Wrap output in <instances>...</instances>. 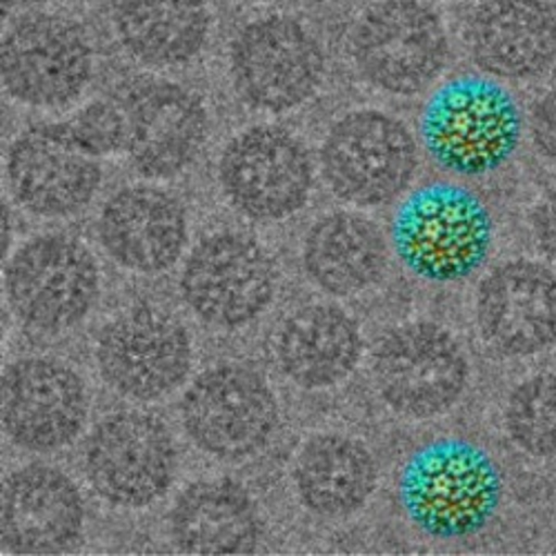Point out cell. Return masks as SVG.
<instances>
[{
	"mask_svg": "<svg viewBox=\"0 0 556 556\" xmlns=\"http://www.w3.org/2000/svg\"><path fill=\"white\" fill-rule=\"evenodd\" d=\"M503 477L496 460L466 439H437L414 450L399 477L409 523L439 541L481 532L498 513Z\"/></svg>",
	"mask_w": 556,
	"mask_h": 556,
	"instance_id": "6da1fadb",
	"label": "cell"
},
{
	"mask_svg": "<svg viewBox=\"0 0 556 556\" xmlns=\"http://www.w3.org/2000/svg\"><path fill=\"white\" fill-rule=\"evenodd\" d=\"M523 134L519 103L494 78L458 76L441 85L421 114L430 159L456 176H485L515 156Z\"/></svg>",
	"mask_w": 556,
	"mask_h": 556,
	"instance_id": "7a4b0ae2",
	"label": "cell"
},
{
	"mask_svg": "<svg viewBox=\"0 0 556 556\" xmlns=\"http://www.w3.org/2000/svg\"><path fill=\"white\" fill-rule=\"evenodd\" d=\"M494 225L488 205L454 182L414 190L396 210L392 243L401 263L430 283H456L488 258Z\"/></svg>",
	"mask_w": 556,
	"mask_h": 556,
	"instance_id": "3957f363",
	"label": "cell"
},
{
	"mask_svg": "<svg viewBox=\"0 0 556 556\" xmlns=\"http://www.w3.org/2000/svg\"><path fill=\"white\" fill-rule=\"evenodd\" d=\"M348 52L356 74L392 97H416L445 70L450 38L424 0H375L352 23Z\"/></svg>",
	"mask_w": 556,
	"mask_h": 556,
	"instance_id": "277c9868",
	"label": "cell"
},
{
	"mask_svg": "<svg viewBox=\"0 0 556 556\" xmlns=\"http://www.w3.org/2000/svg\"><path fill=\"white\" fill-rule=\"evenodd\" d=\"M326 76V52L314 31L288 14L245 23L229 45V78L256 112L283 114L314 99Z\"/></svg>",
	"mask_w": 556,
	"mask_h": 556,
	"instance_id": "5b68a950",
	"label": "cell"
},
{
	"mask_svg": "<svg viewBox=\"0 0 556 556\" xmlns=\"http://www.w3.org/2000/svg\"><path fill=\"white\" fill-rule=\"evenodd\" d=\"M419 150L407 125L381 110L341 116L320 146V172L330 192L356 207H381L407 192Z\"/></svg>",
	"mask_w": 556,
	"mask_h": 556,
	"instance_id": "8992f818",
	"label": "cell"
},
{
	"mask_svg": "<svg viewBox=\"0 0 556 556\" xmlns=\"http://www.w3.org/2000/svg\"><path fill=\"white\" fill-rule=\"evenodd\" d=\"M5 292L14 316L27 330L61 334L94 309L101 274L85 243L70 235H42L10 258Z\"/></svg>",
	"mask_w": 556,
	"mask_h": 556,
	"instance_id": "52a82bcc",
	"label": "cell"
},
{
	"mask_svg": "<svg viewBox=\"0 0 556 556\" xmlns=\"http://www.w3.org/2000/svg\"><path fill=\"white\" fill-rule=\"evenodd\" d=\"M0 72L14 101L38 110H59L87 89L94 76V50L74 18L27 12L3 36Z\"/></svg>",
	"mask_w": 556,
	"mask_h": 556,
	"instance_id": "ba28073f",
	"label": "cell"
},
{
	"mask_svg": "<svg viewBox=\"0 0 556 556\" xmlns=\"http://www.w3.org/2000/svg\"><path fill=\"white\" fill-rule=\"evenodd\" d=\"M375 386L390 409L407 419H434L468 388L470 363L460 343L437 323L414 320L390 330L375 350Z\"/></svg>",
	"mask_w": 556,
	"mask_h": 556,
	"instance_id": "9c48e42d",
	"label": "cell"
},
{
	"mask_svg": "<svg viewBox=\"0 0 556 556\" xmlns=\"http://www.w3.org/2000/svg\"><path fill=\"white\" fill-rule=\"evenodd\" d=\"M180 419L190 441L205 454L243 460L269 443L278 426V403L256 369L220 363L205 369L185 392Z\"/></svg>",
	"mask_w": 556,
	"mask_h": 556,
	"instance_id": "30bf717a",
	"label": "cell"
},
{
	"mask_svg": "<svg viewBox=\"0 0 556 556\" xmlns=\"http://www.w3.org/2000/svg\"><path fill=\"white\" fill-rule=\"evenodd\" d=\"M85 477L103 501L141 509L167 494L178 454L167 426L148 412H114L91 430L85 445Z\"/></svg>",
	"mask_w": 556,
	"mask_h": 556,
	"instance_id": "8fae6325",
	"label": "cell"
},
{
	"mask_svg": "<svg viewBox=\"0 0 556 556\" xmlns=\"http://www.w3.org/2000/svg\"><path fill=\"white\" fill-rule=\"evenodd\" d=\"M218 178L225 197L243 216L276 223L305 207L314 167L307 148L290 129L254 125L225 146Z\"/></svg>",
	"mask_w": 556,
	"mask_h": 556,
	"instance_id": "7c38bea8",
	"label": "cell"
},
{
	"mask_svg": "<svg viewBox=\"0 0 556 556\" xmlns=\"http://www.w3.org/2000/svg\"><path fill=\"white\" fill-rule=\"evenodd\" d=\"M194 361L192 337L161 307L136 305L103 328L97 365L105 383L131 401H159L188 379Z\"/></svg>",
	"mask_w": 556,
	"mask_h": 556,
	"instance_id": "4fadbf2b",
	"label": "cell"
},
{
	"mask_svg": "<svg viewBox=\"0 0 556 556\" xmlns=\"http://www.w3.org/2000/svg\"><path fill=\"white\" fill-rule=\"evenodd\" d=\"M180 292L207 326L239 330L258 318L276 292V269L263 245L239 231H216L190 254Z\"/></svg>",
	"mask_w": 556,
	"mask_h": 556,
	"instance_id": "5bb4252c",
	"label": "cell"
},
{
	"mask_svg": "<svg viewBox=\"0 0 556 556\" xmlns=\"http://www.w3.org/2000/svg\"><path fill=\"white\" fill-rule=\"evenodd\" d=\"M101 180V159L78 143L70 121L31 125L10 146V192L29 214L74 216L94 201Z\"/></svg>",
	"mask_w": 556,
	"mask_h": 556,
	"instance_id": "9a60e30c",
	"label": "cell"
},
{
	"mask_svg": "<svg viewBox=\"0 0 556 556\" xmlns=\"http://www.w3.org/2000/svg\"><path fill=\"white\" fill-rule=\"evenodd\" d=\"M127 121L125 152L146 178H174L201 154L210 116L197 91L163 78L134 80L118 99Z\"/></svg>",
	"mask_w": 556,
	"mask_h": 556,
	"instance_id": "2e32d148",
	"label": "cell"
},
{
	"mask_svg": "<svg viewBox=\"0 0 556 556\" xmlns=\"http://www.w3.org/2000/svg\"><path fill=\"white\" fill-rule=\"evenodd\" d=\"M3 426L12 443L48 454L67 447L83 432L89 390L76 369L48 356H27L3 375Z\"/></svg>",
	"mask_w": 556,
	"mask_h": 556,
	"instance_id": "e0dca14e",
	"label": "cell"
},
{
	"mask_svg": "<svg viewBox=\"0 0 556 556\" xmlns=\"http://www.w3.org/2000/svg\"><path fill=\"white\" fill-rule=\"evenodd\" d=\"M483 341L505 356H532L556 345V276L532 261L492 269L477 294Z\"/></svg>",
	"mask_w": 556,
	"mask_h": 556,
	"instance_id": "ac0fdd59",
	"label": "cell"
},
{
	"mask_svg": "<svg viewBox=\"0 0 556 556\" xmlns=\"http://www.w3.org/2000/svg\"><path fill=\"white\" fill-rule=\"evenodd\" d=\"M463 38L483 74L530 80L556 61V10L547 0H481Z\"/></svg>",
	"mask_w": 556,
	"mask_h": 556,
	"instance_id": "d6986e66",
	"label": "cell"
},
{
	"mask_svg": "<svg viewBox=\"0 0 556 556\" xmlns=\"http://www.w3.org/2000/svg\"><path fill=\"white\" fill-rule=\"evenodd\" d=\"M85 528V503L76 483L59 468L31 463L3 485L0 536L12 554H61Z\"/></svg>",
	"mask_w": 556,
	"mask_h": 556,
	"instance_id": "ffe728a7",
	"label": "cell"
},
{
	"mask_svg": "<svg viewBox=\"0 0 556 556\" xmlns=\"http://www.w3.org/2000/svg\"><path fill=\"white\" fill-rule=\"evenodd\" d=\"M99 239L108 256L138 274H161L188 245V212L167 190L129 185L101 210Z\"/></svg>",
	"mask_w": 556,
	"mask_h": 556,
	"instance_id": "44dd1931",
	"label": "cell"
},
{
	"mask_svg": "<svg viewBox=\"0 0 556 556\" xmlns=\"http://www.w3.org/2000/svg\"><path fill=\"white\" fill-rule=\"evenodd\" d=\"M358 323L337 305L314 303L286 318L276 339L281 372L303 390L343 383L361 361Z\"/></svg>",
	"mask_w": 556,
	"mask_h": 556,
	"instance_id": "7402d4cb",
	"label": "cell"
},
{
	"mask_svg": "<svg viewBox=\"0 0 556 556\" xmlns=\"http://www.w3.org/2000/svg\"><path fill=\"white\" fill-rule=\"evenodd\" d=\"M169 532L188 554H252L261 541V515L250 492L229 479L185 488L169 509Z\"/></svg>",
	"mask_w": 556,
	"mask_h": 556,
	"instance_id": "603a6c76",
	"label": "cell"
},
{
	"mask_svg": "<svg viewBox=\"0 0 556 556\" xmlns=\"http://www.w3.org/2000/svg\"><path fill=\"white\" fill-rule=\"evenodd\" d=\"M112 27L136 63L154 70L192 63L207 45V0H114Z\"/></svg>",
	"mask_w": 556,
	"mask_h": 556,
	"instance_id": "cb8c5ba5",
	"label": "cell"
},
{
	"mask_svg": "<svg viewBox=\"0 0 556 556\" xmlns=\"http://www.w3.org/2000/svg\"><path fill=\"white\" fill-rule=\"evenodd\" d=\"M309 281L332 296H356L375 288L388 267V243L377 223L356 212L318 218L303 243Z\"/></svg>",
	"mask_w": 556,
	"mask_h": 556,
	"instance_id": "d4e9b609",
	"label": "cell"
},
{
	"mask_svg": "<svg viewBox=\"0 0 556 556\" xmlns=\"http://www.w3.org/2000/svg\"><path fill=\"white\" fill-rule=\"evenodd\" d=\"M377 460L369 447L345 434L309 439L294 463L301 503L318 517H348L375 494Z\"/></svg>",
	"mask_w": 556,
	"mask_h": 556,
	"instance_id": "484cf974",
	"label": "cell"
},
{
	"mask_svg": "<svg viewBox=\"0 0 556 556\" xmlns=\"http://www.w3.org/2000/svg\"><path fill=\"white\" fill-rule=\"evenodd\" d=\"M509 441L536 458L556 456V375H536L517 386L505 405Z\"/></svg>",
	"mask_w": 556,
	"mask_h": 556,
	"instance_id": "4316f807",
	"label": "cell"
},
{
	"mask_svg": "<svg viewBox=\"0 0 556 556\" xmlns=\"http://www.w3.org/2000/svg\"><path fill=\"white\" fill-rule=\"evenodd\" d=\"M70 127L78 143L97 159L125 152L127 121L118 101L101 99L87 103L70 118Z\"/></svg>",
	"mask_w": 556,
	"mask_h": 556,
	"instance_id": "83f0119b",
	"label": "cell"
},
{
	"mask_svg": "<svg viewBox=\"0 0 556 556\" xmlns=\"http://www.w3.org/2000/svg\"><path fill=\"white\" fill-rule=\"evenodd\" d=\"M530 134L532 143L539 154L556 165V89L547 91L532 108L530 116Z\"/></svg>",
	"mask_w": 556,
	"mask_h": 556,
	"instance_id": "f1b7e54d",
	"label": "cell"
},
{
	"mask_svg": "<svg viewBox=\"0 0 556 556\" xmlns=\"http://www.w3.org/2000/svg\"><path fill=\"white\" fill-rule=\"evenodd\" d=\"M532 231L539 250L556 263V188L532 212Z\"/></svg>",
	"mask_w": 556,
	"mask_h": 556,
	"instance_id": "f546056e",
	"label": "cell"
},
{
	"mask_svg": "<svg viewBox=\"0 0 556 556\" xmlns=\"http://www.w3.org/2000/svg\"><path fill=\"white\" fill-rule=\"evenodd\" d=\"M227 3H235V5H258V3H267V0H227Z\"/></svg>",
	"mask_w": 556,
	"mask_h": 556,
	"instance_id": "4dcf8cb0",
	"label": "cell"
}]
</instances>
